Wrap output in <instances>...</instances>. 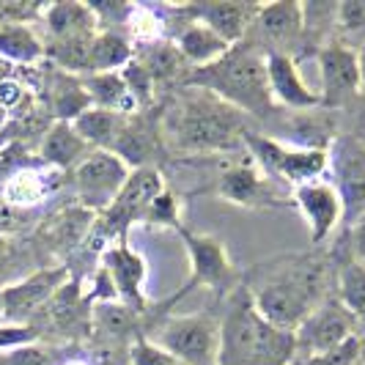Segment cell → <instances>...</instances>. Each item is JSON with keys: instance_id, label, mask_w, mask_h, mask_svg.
Returning <instances> with one entry per match:
<instances>
[{"instance_id": "40", "label": "cell", "mask_w": 365, "mask_h": 365, "mask_svg": "<svg viewBox=\"0 0 365 365\" xmlns=\"http://www.w3.org/2000/svg\"><path fill=\"white\" fill-rule=\"evenodd\" d=\"M63 365H91L88 360H80V357H74V360H66Z\"/></svg>"}, {"instance_id": "15", "label": "cell", "mask_w": 365, "mask_h": 365, "mask_svg": "<svg viewBox=\"0 0 365 365\" xmlns=\"http://www.w3.org/2000/svg\"><path fill=\"white\" fill-rule=\"evenodd\" d=\"M335 168V190L344 201V217L354 220L365 215V143L360 138H341L332 154Z\"/></svg>"}, {"instance_id": "6", "label": "cell", "mask_w": 365, "mask_h": 365, "mask_svg": "<svg viewBox=\"0 0 365 365\" xmlns=\"http://www.w3.org/2000/svg\"><path fill=\"white\" fill-rule=\"evenodd\" d=\"M165 187V176L154 168H135L129 173L127 184L121 187V192L113 198L108 209L102 215H96V222H93V234L105 239L102 245L108 247L113 242H121L127 239V234L132 231V225L143 222L146 217V209L151 206V201L163 192ZM102 247V250H105Z\"/></svg>"}, {"instance_id": "9", "label": "cell", "mask_w": 365, "mask_h": 365, "mask_svg": "<svg viewBox=\"0 0 365 365\" xmlns=\"http://www.w3.org/2000/svg\"><path fill=\"white\" fill-rule=\"evenodd\" d=\"M351 335H357V319L341 305L338 297L322 299L305 316V322L294 329L297 357H311V354L329 351V349L341 346L344 341H349Z\"/></svg>"}, {"instance_id": "36", "label": "cell", "mask_w": 365, "mask_h": 365, "mask_svg": "<svg viewBox=\"0 0 365 365\" xmlns=\"http://www.w3.org/2000/svg\"><path fill=\"white\" fill-rule=\"evenodd\" d=\"M335 22L344 31H360L365 28V0H344L335 6Z\"/></svg>"}, {"instance_id": "27", "label": "cell", "mask_w": 365, "mask_h": 365, "mask_svg": "<svg viewBox=\"0 0 365 365\" xmlns=\"http://www.w3.org/2000/svg\"><path fill=\"white\" fill-rule=\"evenodd\" d=\"M0 55L14 63H36L44 58V41L31 25H0Z\"/></svg>"}, {"instance_id": "30", "label": "cell", "mask_w": 365, "mask_h": 365, "mask_svg": "<svg viewBox=\"0 0 365 365\" xmlns=\"http://www.w3.org/2000/svg\"><path fill=\"white\" fill-rule=\"evenodd\" d=\"M140 63L148 69L154 86L173 80V77L187 66V61H184L182 55H179V50L173 47V41H157V44L146 47V58H143Z\"/></svg>"}, {"instance_id": "42", "label": "cell", "mask_w": 365, "mask_h": 365, "mask_svg": "<svg viewBox=\"0 0 365 365\" xmlns=\"http://www.w3.org/2000/svg\"><path fill=\"white\" fill-rule=\"evenodd\" d=\"M0 319H3V305H0Z\"/></svg>"}, {"instance_id": "37", "label": "cell", "mask_w": 365, "mask_h": 365, "mask_svg": "<svg viewBox=\"0 0 365 365\" xmlns=\"http://www.w3.org/2000/svg\"><path fill=\"white\" fill-rule=\"evenodd\" d=\"M38 338V329L28 327V324H0V351H9V349L28 346Z\"/></svg>"}, {"instance_id": "8", "label": "cell", "mask_w": 365, "mask_h": 365, "mask_svg": "<svg viewBox=\"0 0 365 365\" xmlns=\"http://www.w3.org/2000/svg\"><path fill=\"white\" fill-rule=\"evenodd\" d=\"M129 173L132 168L118 154L102 151V148L91 151L74 168V190H77L80 206L91 215H102L127 184Z\"/></svg>"}, {"instance_id": "26", "label": "cell", "mask_w": 365, "mask_h": 365, "mask_svg": "<svg viewBox=\"0 0 365 365\" xmlns=\"http://www.w3.org/2000/svg\"><path fill=\"white\" fill-rule=\"evenodd\" d=\"M91 96L83 86V77L77 74L58 72L53 80V113L58 121H69L80 118L86 110H91Z\"/></svg>"}, {"instance_id": "16", "label": "cell", "mask_w": 365, "mask_h": 365, "mask_svg": "<svg viewBox=\"0 0 365 365\" xmlns=\"http://www.w3.org/2000/svg\"><path fill=\"white\" fill-rule=\"evenodd\" d=\"M182 14L192 22L206 25L212 34H217L231 47L242 44L247 31L256 22L258 3H239V0H220V3H179Z\"/></svg>"}, {"instance_id": "29", "label": "cell", "mask_w": 365, "mask_h": 365, "mask_svg": "<svg viewBox=\"0 0 365 365\" xmlns=\"http://www.w3.org/2000/svg\"><path fill=\"white\" fill-rule=\"evenodd\" d=\"M338 299L357 322H365V264L349 258L338 274Z\"/></svg>"}, {"instance_id": "14", "label": "cell", "mask_w": 365, "mask_h": 365, "mask_svg": "<svg viewBox=\"0 0 365 365\" xmlns=\"http://www.w3.org/2000/svg\"><path fill=\"white\" fill-rule=\"evenodd\" d=\"M319 74H322V105L324 108H341L360 91V66H357V50L346 44H324L319 50Z\"/></svg>"}, {"instance_id": "34", "label": "cell", "mask_w": 365, "mask_h": 365, "mask_svg": "<svg viewBox=\"0 0 365 365\" xmlns=\"http://www.w3.org/2000/svg\"><path fill=\"white\" fill-rule=\"evenodd\" d=\"M129 363L132 365H184L179 357H173L163 346L151 344L148 338H138L129 349Z\"/></svg>"}, {"instance_id": "39", "label": "cell", "mask_w": 365, "mask_h": 365, "mask_svg": "<svg viewBox=\"0 0 365 365\" xmlns=\"http://www.w3.org/2000/svg\"><path fill=\"white\" fill-rule=\"evenodd\" d=\"M357 66H360V83L365 86V44L357 50Z\"/></svg>"}, {"instance_id": "13", "label": "cell", "mask_w": 365, "mask_h": 365, "mask_svg": "<svg viewBox=\"0 0 365 365\" xmlns=\"http://www.w3.org/2000/svg\"><path fill=\"white\" fill-rule=\"evenodd\" d=\"M289 198L308 225L311 245H324L344 220V201L332 182L316 179V182L299 184V187H294Z\"/></svg>"}, {"instance_id": "3", "label": "cell", "mask_w": 365, "mask_h": 365, "mask_svg": "<svg viewBox=\"0 0 365 365\" xmlns=\"http://www.w3.org/2000/svg\"><path fill=\"white\" fill-rule=\"evenodd\" d=\"M322 267H294L277 277H269L253 292L256 311L280 329H297L305 316L324 299L322 297Z\"/></svg>"}, {"instance_id": "28", "label": "cell", "mask_w": 365, "mask_h": 365, "mask_svg": "<svg viewBox=\"0 0 365 365\" xmlns=\"http://www.w3.org/2000/svg\"><path fill=\"white\" fill-rule=\"evenodd\" d=\"M50 192V184L44 179V173L38 170H31V168H22V170H14L6 184H3V198L11 206H19V209H28V206H36L47 198Z\"/></svg>"}, {"instance_id": "10", "label": "cell", "mask_w": 365, "mask_h": 365, "mask_svg": "<svg viewBox=\"0 0 365 365\" xmlns=\"http://www.w3.org/2000/svg\"><path fill=\"white\" fill-rule=\"evenodd\" d=\"M215 192L225 203H234V206H242V209H280V206H292V198H283L274 190L272 179L253 160L222 170L217 184H215Z\"/></svg>"}, {"instance_id": "38", "label": "cell", "mask_w": 365, "mask_h": 365, "mask_svg": "<svg viewBox=\"0 0 365 365\" xmlns=\"http://www.w3.org/2000/svg\"><path fill=\"white\" fill-rule=\"evenodd\" d=\"M351 242H354V253L360 256V261H365V215L354 222V231H351Z\"/></svg>"}, {"instance_id": "20", "label": "cell", "mask_w": 365, "mask_h": 365, "mask_svg": "<svg viewBox=\"0 0 365 365\" xmlns=\"http://www.w3.org/2000/svg\"><path fill=\"white\" fill-rule=\"evenodd\" d=\"M261 36L272 41L274 50H280V44H289L294 38L302 36L305 31V14H302V3L294 0H280V3H258L256 22Z\"/></svg>"}, {"instance_id": "12", "label": "cell", "mask_w": 365, "mask_h": 365, "mask_svg": "<svg viewBox=\"0 0 365 365\" xmlns=\"http://www.w3.org/2000/svg\"><path fill=\"white\" fill-rule=\"evenodd\" d=\"M69 283V269L66 267H47L38 272L22 277L17 283L0 289V305H3V319L22 324L28 316L55 299V294Z\"/></svg>"}, {"instance_id": "11", "label": "cell", "mask_w": 365, "mask_h": 365, "mask_svg": "<svg viewBox=\"0 0 365 365\" xmlns=\"http://www.w3.org/2000/svg\"><path fill=\"white\" fill-rule=\"evenodd\" d=\"M99 267H105L118 292L121 305L129 311H146V280H148V261L143 253H138L127 239L113 242L102 250V261Z\"/></svg>"}, {"instance_id": "31", "label": "cell", "mask_w": 365, "mask_h": 365, "mask_svg": "<svg viewBox=\"0 0 365 365\" xmlns=\"http://www.w3.org/2000/svg\"><path fill=\"white\" fill-rule=\"evenodd\" d=\"M146 225H157V228H170V231H182L184 222H182V201H179V195L170 190V187H165L163 192L151 201V206L146 209V217H143Z\"/></svg>"}, {"instance_id": "19", "label": "cell", "mask_w": 365, "mask_h": 365, "mask_svg": "<svg viewBox=\"0 0 365 365\" xmlns=\"http://www.w3.org/2000/svg\"><path fill=\"white\" fill-rule=\"evenodd\" d=\"M173 6L179 9V3H173ZM179 14H182V9H179ZM182 22L184 25L173 34V47H176L179 55H182L187 63H192L195 69L215 63V61H220L222 55L231 50L228 41H222L217 34H212L201 22H192V19H187V17H184Z\"/></svg>"}, {"instance_id": "23", "label": "cell", "mask_w": 365, "mask_h": 365, "mask_svg": "<svg viewBox=\"0 0 365 365\" xmlns=\"http://www.w3.org/2000/svg\"><path fill=\"white\" fill-rule=\"evenodd\" d=\"M135 55V44L121 31H99L88 50V74L121 72Z\"/></svg>"}, {"instance_id": "4", "label": "cell", "mask_w": 365, "mask_h": 365, "mask_svg": "<svg viewBox=\"0 0 365 365\" xmlns=\"http://www.w3.org/2000/svg\"><path fill=\"white\" fill-rule=\"evenodd\" d=\"M245 146L250 148L253 163L269 179H280L292 187L322 179V173L329 168V151L324 146H305V143L297 146L256 132L245 135Z\"/></svg>"}, {"instance_id": "25", "label": "cell", "mask_w": 365, "mask_h": 365, "mask_svg": "<svg viewBox=\"0 0 365 365\" xmlns=\"http://www.w3.org/2000/svg\"><path fill=\"white\" fill-rule=\"evenodd\" d=\"M121 34L135 44H143L151 47L157 41H165L168 36V19L146 3H127V14H124V25H121Z\"/></svg>"}, {"instance_id": "17", "label": "cell", "mask_w": 365, "mask_h": 365, "mask_svg": "<svg viewBox=\"0 0 365 365\" xmlns=\"http://www.w3.org/2000/svg\"><path fill=\"white\" fill-rule=\"evenodd\" d=\"M267 80H269L274 105H283L289 110L324 108L319 91H313L311 86L302 80L297 58L289 55L286 50H269L267 53Z\"/></svg>"}, {"instance_id": "35", "label": "cell", "mask_w": 365, "mask_h": 365, "mask_svg": "<svg viewBox=\"0 0 365 365\" xmlns=\"http://www.w3.org/2000/svg\"><path fill=\"white\" fill-rule=\"evenodd\" d=\"M0 365H50V357L44 349L28 344V346L0 351Z\"/></svg>"}, {"instance_id": "7", "label": "cell", "mask_w": 365, "mask_h": 365, "mask_svg": "<svg viewBox=\"0 0 365 365\" xmlns=\"http://www.w3.org/2000/svg\"><path fill=\"white\" fill-rule=\"evenodd\" d=\"M179 239L184 242V250L190 258V277L173 299H182L192 289H209V292H234L237 286V267L228 256L225 245L217 237L195 234L190 228L179 231Z\"/></svg>"}, {"instance_id": "33", "label": "cell", "mask_w": 365, "mask_h": 365, "mask_svg": "<svg viewBox=\"0 0 365 365\" xmlns=\"http://www.w3.org/2000/svg\"><path fill=\"white\" fill-rule=\"evenodd\" d=\"M121 77H124V83H127L138 110H146L154 102V80H151L146 66L138 61V55H135V61H129L127 66L121 69Z\"/></svg>"}, {"instance_id": "5", "label": "cell", "mask_w": 365, "mask_h": 365, "mask_svg": "<svg viewBox=\"0 0 365 365\" xmlns=\"http://www.w3.org/2000/svg\"><path fill=\"white\" fill-rule=\"evenodd\" d=\"M148 341L179 357L184 365H217L220 316L209 311L168 316Z\"/></svg>"}, {"instance_id": "22", "label": "cell", "mask_w": 365, "mask_h": 365, "mask_svg": "<svg viewBox=\"0 0 365 365\" xmlns=\"http://www.w3.org/2000/svg\"><path fill=\"white\" fill-rule=\"evenodd\" d=\"M83 86L91 96V105L99 110H110L118 115H135L138 105L129 93L127 83L121 72H105V74H86Z\"/></svg>"}, {"instance_id": "41", "label": "cell", "mask_w": 365, "mask_h": 365, "mask_svg": "<svg viewBox=\"0 0 365 365\" xmlns=\"http://www.w3.org/2000/svg\"><path fill=\"white\" fill-rule=\"evenodd\" d=\"M6 247H9V245H6V239H3V237H0V258H3V256H6Z\"/></svg>"}, {"instance_id": "18", "label": "cell", "mask_w": 365, "mask_h": 365, "mask_svg": "<svg viewBox=\"0 0 365 365\" xmlns=\"http://www.w3.org/2000/svg\"><path fill=\"white\" fill-rule=\"evenodd\" d=\"M38 19L44 22L50 41L66 38H93L99 34V19L91 3H47L41 6Z\"/></svg>"}, {"instance_id": "1", "label": "cell", "mask_w": 365, "mask_h": 365, "mask_svg": "<svg viewBox=\"0 0 365 365\" xmlns=\"http://www.w3.org/2000/svg\"><path fill=\"white\" fill-rule=\"evenodd\" d=\"M190 88V86H187ZM160 132L176 151L187 154H228L250 132L245 115L215 93L190 88L163 113Z\"/></svg>"}, {"instance_id": "2", "label": "cell", "mask_w": 365, "mask_h": 365, "mask_svg": "<svg viewBox=\"0 0 365 365\" xmlns=\"http://www.w3.org/2000/svg\"><path fill=\"white\" fill-rule=\"evenodd\" d=\"M190 88L215 93L242 115L267 118L274 113V99L267 80V53L250 44H234L220 61L187 74Z\"/></svg>"}, {"instance_id": "32", "label": "cell", "mask_w": 365, "mask_h": 365, "mask_svg": "<svg viewBox=\"0 0 365 365\" xmlns=\"http://www.w3.org/2000/svg\"><path fill=\"white\" fill-rule=\"evenodd\" d=\"M360 357H363V341L360 335H351L341 346L311 357H297L292 365H360Z\"/></svg>"}, {"instance_id": "24", "label": "cell", "mask_w": 365, "mask_h": 365, "mask_svg": "<svg viewBox=\"0 0 365 365\" xmlns=\"http://www.w3.org/2000/svg\"><path fill=\"white\" fill-rule=\"evenodd\" d=\"M127 118L129 115H118V113H110V110L91 108V110H86L80 118H74L72 127L77 129V135H80L93 151H96V148L113 151L118 135L124 132Z\"/></svg>"}, {"instance_id": "21", "label": "cell", "mask_w": 365, "mask_h": 365, "mask_svg": "<svg viewBox=\"0 0 365 365\" xmlns=\"http://www.w3.org/2000/svg\"><path fill=\"white\" fill-rule=\"evenodd\" d=\"M91 151L93 148L77 135V129L69 121H55L53 127L44 132L41 146H38L41 160L47 165H53V168H61V170L77 168Z\"/></svg>"}]
</instances>
